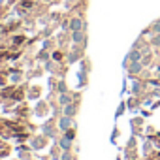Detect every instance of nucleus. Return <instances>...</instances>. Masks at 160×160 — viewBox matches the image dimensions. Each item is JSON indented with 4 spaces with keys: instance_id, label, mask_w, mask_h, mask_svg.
Listing matches in <instances>:
<instances>
[{
    "instance_id": "f257e3e1",
    "label": "nucleus",
    "mask_w": 160,
    "mask_h": 160,
    "mask_svg": "<svg viewBox=\"0 0 160 160\" xmlns=\"http://www.w3.org/2000/svg\"><path fill=\"white\" fill-rule=\"evenodd\" d=\"M72 42H73V45L87 47V30H73L72 32Z\"/></svg>"
},
{
    "instance_id": "f03ea898",
    "label": "nucleus",
    "mask_w": 160,
    "mask_h": 160,
    "mask_svg": "<svg viewBox=\"0 0 160 160\" xmlns=\"http://www.w3.org/2000/svg\"><path fill=\"white\" fill-rule=\"evenodd\" d=\"M68 28L73 32V30H87V21H83L81 17H72L70 23H68Z\"/></svg>"
},
{
    "instance_id": "7ed1b4c3",
    "label": "nucleus",
    "mask_w": 160,
    "mask_h": 160,
    "mask_svg": "<svg viewBox=\"0 0 160 160\" xmlns=\"http://www.w3.org/2000/svg\"><path fill=\"white\" fill-rule=\"evenodd\" d=\"M77 111H79V100H73V102H70L68 106L62 108V115H68V117H75Z\"/></svg>"
},
{
    "instance_id": "20e7f679",
    "label": "nucleus",
    "mask_w": 160,
    "mask_h": 160,
    "mask_svg": "<svg viewBox=\"0 0 160 160\" xmlns=\"http://www.w3.org/2000/svg\"><path fill=\"white\" fill-rule=\"evenodd\" d=\"M126 68H128V73L130 75H141V72L145 70L143 62H124Z\"/></svg>"
},
{
    "instance_id": "39448f33",
    "label": "nucleus",
    "mask_w": 160,
    "mask_h": 160,
    "mask_svg": "<svg viewBox=\"0 0 160 160\" xmlns=\"http://www.w3.org/2000/svg\"><path fill=\"white\" fill-rule=\"evenodd\" d=\"M72 126H75V122H73V117L62 115V117L58 119V130H60V132H66V130H68V128H72Z\"/></svg>"
},
{
    "instance_id": "423d86ee",
    "label": "nucleus",
    "mask_w": 160,
    "mask_h": 160,
    "mask_svg": "<svg viewBox=\"0 0 160 160\" xmlns=\"http://www.w3.org/2000/svg\"><path fill=\"white\" fill-rule=\"evenodd\" d=\"M57 143H58V147H60V151H72V145H73V141L66 136V134H62L58 139H57Z\"/></svg>"
},
{
    "instance_id": "0eeeda50",
    "label": "nucleus",
    "mask_w": 160,
    "mask_h": 160,
    "mask_svg": "<svg viewBox=\"0 0 160 160\" xmlns=\"http://www.w3.org/2000/svg\"><path fill=\"white\" fill-rule=\"evenodd\" d=\"M141 58H143V53L139 51V49H130V53L126 55V60L124 62H141Z\"/></svg>"
},
{
    "instance_id": "6e6552de",
    "label": "nucleus",
    "mask_w": 160,
    "mask_h": 160,
    "mask_svg": "<svg viewBox=\"0 0 160 160\" xmlns=\"http://www.w3.org/2000/svg\"><path fill=\"white\" fill-rule=\"evenodd\" d=\"M73 100H75V96H73L72 92H60V94H58V106H60V108L68 106V104L73 102Z\"/></svg>"
},
{
    "instance_id": "1a4fd4ad",
    "label": "nucleus",
    "mask_w": 160,
    "mask_h": 160,
    "mask_svg": "<svg viewBox=\"0 0 160 160\" xmlns=\"http://www.w3.org/2000/svg\"><path fill=\"white\" fill-rule=\"evenodd\" d=\"M151 36V34H160V19H156V21H152L145 30H143V36Z\"/></svg>"
},
{
    "instance_id": "9d476101",
    "label": "nucleus",
    "mask_w": 160,
    "mask_h": 160,
    "mask_svg": "<svg viewBox=\"0 0 160 160\" xmlns=\"http://www.w3.org/2000/svg\"><path fill=\"white\" fill-rule=\"evenodd\" d=\"M45 139H47V136H42V138H34L32 139V149H43L45 145Z\"/></svg>"
},
{
    "instance_id": "9b49d317",
    "label": "nucleus",
    "mask_w": 160,
    "mask_h": 160,
    "mask_svg": "<svg viewBox=\"0 0 160 160\" xmlns=\"http://www.w3.org/2000/svg\"><path fill=\"white\" fill-rule=\"evenodd\" d=\"M43 136H47V138H57V130H55L51 124H45V126H43Z\"/></svg>"
},
{
    "instance_id": "f8f14e48",
    "label": "nucleus",
    "mask_w": 160,
    "mask_h": 160,
    "mask_svg": "<svg viewBox=\"0 0 160 160\" xmlns=\"http://www.w3.org/2000/svg\"><path fill=\"white\" fill-rule=\"evenodd\" d=\"M149 43L156 49H160V34H151L149 36Z\"/></svg>"
},
{
    "instance_id": "ddd939ff",
    "label": "nucleus",
    "mask_w": 160,
    "mask_h": 160,
    "mask_svg": "<svg viewBox=\"0 0 160 160\" xmlns=\"http://www.w3.org/2000/svg\"><path fill=\"white\" fill-rule=\"evenodd\" d=\"M141 124H143V119H132V126H134V134H139V132H141Z\"/></svg>"
},
{
    "instance_id": "4468645a",
    "label": "nucleus",
    "mask_w": 160,
    "mask_h": 160,
    "mask_svg": "<svg viewBox=\"0 0 160 160\" xmlns=\"http://www.w3.org/2000/svg\"><path fill=\"white\" fill-rule=\"evenodd\" d=\"M152 60H154V58H152V55H151V53H149V55H143V58H141V62H143V66H145V68L152 66Z\"/></svg>"
},
{
    "instance_id": "2eb2a0df",
    "label": "nucleus",
    "mask_w": 160,
    "mask_h": 160,
    "mask_svg": "<svg viewBox=\"0 0 160 160\" xmlns=\"http://www.w3.org/2000/svg\"><path fill=\"white\" fill-rule=\"evenodd\" d=\"M60 160H75V156H73L72 151H62L60 152Z\"/></svg>"
},
{
    "instance_id": "dca6fc26",
    "label": "nucleus",
    "mask_w": 160,
    "mask_h": 160,
    "mask_svg": "<svg viewBox=\"0 0 160 160\" xmlns=\"http://www.w3.org/2000/svg\"><path fill=\"white\" fill-rule=\"evenodd\" d=\"M55 87H57L58 92H68V87H66V81H64V79H60V81H58Z\"/></svg>"
},
{
    "instance_id": "f3484780",
    "label": "nucleus",
    "mask_w": 160,
    "mask_h": 160,
    "mask_svg": "<svg viewBox=\"0 0 160 160\" xmlns=\"http://www.w3.org/2000/svg\"><path fill=\"white\" fill-rule=\"evenodd\" d=\"M126 106H128V108H130V109H136V108H138V106H139V98H138V100H136V98H130V100H128V104H126Z\"/></svg>"
},
{
    "instance_id": "a211bd4d",
    "label": "nucleus",
    "mask_w": 160,
    "mask_h": 160,
    "mask_svg": "<svg viewBox=\"0 0 160 160\" xmlns=\"http://www.w3.org/2000/svg\"><path fill=\"white\" fill-rule=\"evenodd\" d=\"M62 134H66V136H68L72 141L75 139V130H73V126H72V128H68V130H66V132H62Z\"/></svg>"
},
{
    "instance_id": "6ab92c4d",
    "label": "nucleus",
    "mask_w": 160,
    "mask_h": 160,
    "mask_svg": "<svg viewBox=\"0 0 160 160\" xmlns=\"http://www.w3.org/2000/svg\"><path fill=\"white\" fill-rule=\"evenodd\" d=\"M64 58V53L62 51H55L53 53V60H62Z\"/></svg>"
},
{
    "instance_id": "aec40b11",
    "label": "nucleus",
    "mask_w": 160,
    "mask_h": 160,
    "mask_svg": "<svg viewBox=\"0 0 160 160\" xmlns=\"http://www.w3.org/2000/svg\"><path fill=\"white\" fill-rule=\"evenodd\" d=\"M47 58H49V53H47V51L38 53V60H47Z\"/></svg>"
},
{
    "instance_id": "412c9836",
    "label": "nucleus",
    "mask_w": 160,
    "mask_h": 160,
    "mask_svg": "<svg viewBox=\"0 0 160 160\" xmlns=\"http://www.w3.org/2000/svg\"><path fill=\"white\" fill-rule=\"evenodd\" d=\"M23 40H25V38H23V36H17V38H15V40H13V42H15V43H17V45H19V43H23Z\"/></svg>"
},
{
    "instance_id": "4be33fe9",
    "label": "nucleus",
    "mask_w": 160,
    "mask_h": 160,
    "mask_svg": "<svg viewBox=\"0 0 160 160\" xmlns=\"http://www.w3.org/2000/svg\"><path fill=\"white\" fill-rule=\"evenodd\" d=\"M152 156H154V158H158V160H160V152H154V151H152Z\"/></svg>"
}]
</instances>
